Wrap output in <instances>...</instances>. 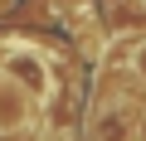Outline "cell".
Returning <instances> with one entry per match:
<instances>
[{"mask_svg":"<svg viewBox=\"0 0 146 141\" xmlns=\"http://www.w3.org/2000/svg\"><path fill=\"white\" fill-rule=\"evenodd\" d=\"M20 126H29V88H20L15 78H0V136Z\"/></svg>","mask_w":146,"mask_h":141,"instance_id":"cell-1","label":"cell"},{"mask_svg":"<svg viewBox=\"0 0 146 141\" xmlns=\"http://www.w3.org/2000/svg\"><path fill=\"white\" fill-rule=\"evenodd\" d=\"M5 78H15L20 88H29L34 97L49 93V68H44L34 54H10V58H5Z\"/></svg>","mask_w":146,"mask_h":141,"instance_id":"cell-2","label":"cell"},{"mask_svg":"<svg viewBox=\"0 0 146 141\" xmlns=\"http://www.w3.org/2000/svg\"><path fill=\"white\" fill-rule=\"evenodd\" d=\"M122 136H127V117L122 112H112V117L98 122V141H122Z\"/></svg>","mask_w":146,"mask_h":141,"instance_id":"cell-3","label":"cell"},{"mask_svg":"<svg viewBox=\"0 0 146 141\" xmlns=\"http://www.w3.org/2000/svg\"><path fill=\"white\" fill-rule=\"evenodd\" d=\"M131 68L141 73V83H146V44H136V54H131Z\"/></svg>","mask_w":146,"mask_h":141,"instance_id":"cell-4","label":"cell"}]
</instances>
